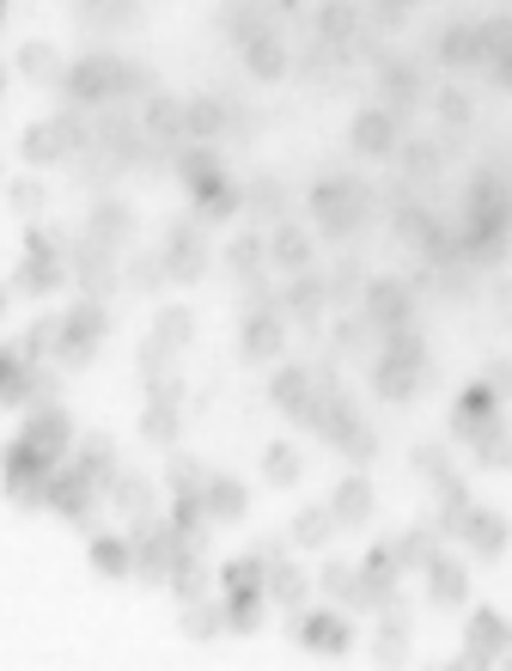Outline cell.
Masks as SVG:
<instances>
[{"mask_svg":"<svg viewBox=\"0 0 512 671\" xmlns=\"http://www.w3.org/2000/svg\"><path fill=\"white\" fill-rule=\"evenodd\" d=\"M62 86L74 105H117L129 93H146V74L141 67H122L117 55H86V62H74L62 74Z\"/></svg>","mask_w":512,"mask_h":671,"instance_id":"cell-1","label":"cell"},{"mask_svg":"<svg viewBox=\"0 0 512 671\" xmlns=\"http://www.w3.org/2000/svg\"><path fill=\"white\" fill-rule=\"evenodd\" d=\"M367 184H355V177H317V190H312V214H317V232H329V238H348V232H360V220H367Z\"/></svg>","mask_w":512,"mask_h":671,"instance_id":"cell-2","label":"cell"},{"mask_svg":"<svg viewBox=\"0 0 512 671\" xmlns=\"http://www.w3.org/2000/svg\"><path fill=\"white\" fill-rule=\"evenodd\" d=\"M105 329H110V317H105V305H98L92 293L67 305V312H62V336H55L62 367H86V360H92V348L105 343Z\"/></svg>","mask_w":512,"mask_h":671,"instance_id":"cell-3","label":"cell"},{"mask_svg":"<svg viewBox=\"0 0 512 671\" xmlns=\"http://www.w3.org/2000/svg\"><path fill=\"white\" fill-rule=\"evenodd\" d=\"M19 153H25L31 165H55V159H67V153H86V129H79L74 110H62V117H50V122H31Z\"/></svg>","mask_w":512,"mask_h":671,"instance_id":"cell-4","label":"cell"},{"mask_svg":"<svg viewBox=\"0 0 512 671\" xmlns=\"http://www.w3.org/2000/svg\"><path fill=\"white\" fill-rule=\"evenodd\" d=\"M360 312H367V324L379 329V336H391V329H403L408 317H415V288L396 275H379L360 288Z\"/></svg>","mask_w":512,"mask_h":671,"instance_id":"cell-5","label":"cell"},{"mask_svg":"<svg viewBox=\"0 0 512 671\" xmlns=\"http://www.w3.org/2000/svg\"><path fill=\"white\" fill-rule=\"evenodd\" d=\"M55 245H62V238L43 232V226L25 238V263H19V275H13L19 293H50V288H62V281H67V257Z\"/></svg>","mask_w":512,"mask_h":671,"instance_id":"cell-6","label":"cell"},{"mask_svg":"<svg viewBox=\"0 0 512 671\" xmlns=\"http://www.w3.org/2000/svg\"><path fill=\"white\" fill-rule=\"evenodd\" d=\"M165 275L171 281H196L201 269H208V238H201V220L196 214H184V220H171V232H165Z\"/></svg>","mask_w":512,"mask_h":671,"instance_id":"cell-7","label":"cell"},{"mask_svg":"<svg viewBox=\"0 0 512 671\" xmlns=\"http://www.w3.org/2000/svg\"><path fill=\"white\" fill-rule=\"evenodd\" d=\"M348 147H355L360 159H396V147H403V122H396L391 105H367L355 117V129H348Z\"/></svg>","mask_w":512,"mask_h":671,"instance_id":"cell-8","label":"cell"},{"mask_svg":"<svg viewBox=\"0 0 512 671\" xmlns=\"http://www.w3.org/2000/svg\"><path fill=\"white\" fill-rule=\"evenodd\" d=\"M25 440L31 452H37V458H50V464H62L67 458V446H74V422H67V409H55V403H37L25 415Z\"/></svg>","mask_w":512,"mask_h":671,"instance_id":"cell-9","label":"cell"},{"mask_svg":"<svg viewBox=\"0 0 512 671\" xmlns=\"http://www.w3.org/2000/svg\"><path fill=\"white\" fill-rule=\"evenodd\" d=\"M464 653L458 665H488V659H506L512 653V623L500 610H470V629H464Z\"/></svg>","mask_w":512,"mask_h":671,"instance_id":"cell-10","label":"cell"},{"mask_svg":"<svg viewBox=\"0 0 512 671\" xmlns=\"http://www.w3.org/2000/svg\"><path fill=\"white\" fill-rule=\"evenodd\" d=\"M244 360H275L287 348V324H281V305H250L244 312Z\"/></svg>","mask_w":512,"mask_h":671,"instance_id":"cell-11","label":"cell"},{"mask_svg":"<svg viewBox=\"0 0 512 671\" xmlns=\"http://www.w3.org/2000/svg\"><path fill=\"white\" fill-rule=\"evenodd\" d=\"M324 379H329V372H317V367H281L275 385H269V397H275V409H287V415H299V422H305V409L317 403Z\"/></svg>","mask_w":512,"mask_h":671,"instance_id":"cell-12","label":"cell"},{"mask_svg":"<svg viewBox=\"0 0 512 671\" xmlns=\"http://www.w3.org/2000/svg\"><path fill=\"white\" fill-rule=\"evenodd\" d=\"M451 538H464L476 555H488V562H494V555L506 550L512 526L500 513H488V507H464V519H458V531H451Z\"/></svg>","mask_w":512,"mask_h":671,"instance_id":"cell-13","label":"cell"},{"mask_svg":"<svg viewBox=\"0 0 512 671\" xmlns=\"http://www.w3.org/2000/svg\"><path fill=\"white\" fill-rule=\"evenodd\" d=\"M324 300H329V281L324 275H312V269H299V275H287V288H281V312H293L305 329L317 324V312H324Z\"/></svg>","mask_w":512,"mask_h":671,"instance_id":"cell-14","label":"cell"},{"mask_svg":"<svg viewBox=\"0 0 512 671\" xmlns=\"http://www.w3.org/2000/svg\"><path fill=\"white\" fill-rule=\"evenodd\" d=\"M299 641L312 647V653H348L355 629H348L341 610H305V617H299Z\"/></svg>","mask_w":512,"mask_h":671,"instance_id":"cell-15","label":"cell"},{"mask_svg":"<svg viewBox=\"0 0 512 671\" xmlns=\"http://www.w3.org/2000/svg\"><path fill=\"white\" fill-rule=\"evenodd\" d=\"M269 263L281 269V275H299V269H312V232L293 220H275V232H269Z\"/></svg>","mask_w":512,"mask_h":671,"instance_id":"cell-16","label":"cell"},{"mask_svg":"<svg viewBox=\"0 0 512 671\" xmlns=\"http://www.w3.org/2000/svg\"><path fill=\"white\" fill-rule=\"evenodd\" d=\"M427 593H434V605H464V593H470V574H464V562L458 555H446V550H434L427 555Z\"/></svg>","mask_w":512,"mask_h":671,"instance_id":"cell-17","label":"cell"},{"mask_svg":"<svg viewBox=\"0 0 512 671\" xmlns=\"http://www.w3.org/2000/svg\"><path fill=\"white\" fill-rule=\"evenodd\" d=\"M421 379H427V367H408V360H396V355L372 360V391L391 397V403H408V397L421 391Z\"/></svg>","mask_w":512,"mask_h":671,"instance_id":"cell-18","label":"cell"},{"mask_svg":"<svg viewBox=\"0 0 512 671\" xmlns=\"http://www.w3.org/2000/svg\"><path fill=\"white\" fill-rule=\"evenodd\" d=\"M269 550V543H263ZM305 593H312V580L299 574L293 562H281V550H269V574H263V598H275V605H305Z\"/></svg>","mask_w":512,"mask_h":671,"instance_id":"cell-19","label":"cell"},{"mask_svg":"<svg viewBox=\"0 0 512 671\" xmlns=\"http://www.w3.org/2000/svg\"><path fill=\"white\" fill-rule=\"evenodd\" d=\"M110 507H117L122 519H134V526H141V519H153V488H146V476H134V470H117L110 476Z\"/></svg>","mask_w":512,"mask_h":671,"instance_id":"cell-20","label":"cell"},{"mask_svg":"<svg viewBox=\"0 0 512 671\" xmlns=\"http://www.w3.org/2000/svg\"><path fill=\"white\" fill-rule=\"evenodd\" d=\"M201 507H208L214 526H232V519H244L250 495H244V483H232V476H208V483H201Z\"/></svg>","mask_w":512,"mask_h":671,"instance_id":"cell-21","label":"cell"},{"mask_svg":"<svg viewBox=\"0 0 512 671\" xmlns=\"http://www.w3.org/2000/svg\"><path fill=\"white\" fill-rule=\"evenodd\" d=\"M329 513H336V526H367L372 519V483L367 476H348V483L329 495Z\"/></svg>","mask_w":512,"mask_h":671,"instance_id":"cell-22","label":"cell"},{"mask_svg":"<svg viewBox=\"0 0 512 671\" xmlns=\"http://www.w3.org/2000/svg\"><path fill=\"white\" fill-rule=\"evenodd\" d=\"M171 172L189 184V196H196V190H208L214 177H226V172H220V153H214L208 141H201V147H184V153L171 159Z\"/></svg>","mask_w":512,"mask_h":671,"instance_id":"cell-23","label":"cell"},{"mask_svg":"<svg viewBox=\"0 0 512 671\" xmlns=\"http://www.w3.org/2000/svg\"><path fill=\"white\" fill-rule=\"evenodd\" d=\"M171 593L184 598V605H196V598H208V567H201L196 543H184V550H177V562H171Z\"/></svg>","mask_w":512,"mask_h":671,"instance_id":"cell-24","label":"cell"},{"mask_svg":"<svg viewBox=\"0 0 512 671\" xmlns=\"http://www.w3.org/2000/svg\"><path fill=\"white\" fill-rule=\"evenodd\" d=\"M494 415H500V397L488 391V385H476V391H464L458 415H451V434H458V440H470L476 428H488Z\"/></svg>","mask_w":512,"mask_h":671,"instance_id":"cell-25","label":"cell"},{"mask_svg":"<svg viewBox=\"0 0 512 671\" xmlns=\"http://www.w3.org/2000/svg\"><path fill=\"white\" fill-rule=\"evenodd\" d=\"M244 208V190L232 184V177H214L208 190H196V220L208 226V220H232V214Z\"/></svg>","mask_w":512,"mask_h":671,"instance_id":"cell-26","label":"cell"},{"mask_svg":"<svg viewBox=\"0 0 512 671\" xmlns=\"http://www.w3.org/2000/svg\"><path fill=\"white\" fill-rule=\"evenodd\" d=\"M244 67H250L257 79H281V74H287V50H281V37L257 31V37L244 43Z\"/></svg>","mask_w":512,"mask_h":671,"instance_id":"cell-27","label":"cell"},{"mask_svg":"<svg viewBox=\"0 0 512 671\" xmlns=\"http://www.w3.org/2000/svg\"><path fill=\"white\" fill-rule=\"evenodd\" d=\"M74 464L110 488V476H117V446H110V434H86V440L74 446Z\"/></svg>","mask_w":512,"mask_h":671,"instance_id":"cell-28","label":"cell"},{"mask_svg":"<svg viewBox=\"0 0 512 671\" xmlns=\"http://www.w3.org/2000/svg\"><path fill=\"white\" fill-rule=\"evenodd\" d=\"M129 232H134V214L122 208V202H98V208H92V238H98V245L122 250V245H129Z\"/></svg>","mask_w":512,"mask_h":671,"instance_id":"cell-29","label":"cell"},{"mask_svg":"<svg viewBox=\"0 0 512 671\" xmlns=\"http://www.w3.org/2000/svg\"><path fill=\"white\" fill-rule=\"evenodd\" d=\"M244 208L257 214V220H281V214H287V184H281V177H250Z\"/></svg>","mask_w":512,"mask_h":671,"instance_id":"cell-30","label":"cell"},{"mask_svg":"<svg viewBox=\"0 0 512 671\" xmlns=\"http://www.w3.org/2000/svg\"><path fill=\"white\" fill-rule=\"evenodd\" d=\"M92 567L110 580H122L134 567V538H110V531H98L92 538Z\"/></svg>","mask_w":512,"mask_h":671,"instance_id":"cell-31","label":"cell"},{"mask_svg":"<svg viewBox=\"0 0 512 671\" xmlns=\"http://www.w3.org/2000/svg\"><path fill=\"white\" fill-rule=\"evenodd\" d=\"M263 263H269V238L263 232H244V238H232V245H226V269H232V275H263Z\"/></svg>","mask_w":512,"mask_h":671,"instance_id":"cell-32","label":"cell"},{"mask_svg":"<svg viewBox=\"0 0 512 671\" xmlns=\"http://www.w3.org/2000/svg\"><path fill=\"white\" fill-rule=\"evenodd\" d=\"M226 122H232L226 98H189V105H184V129H189V134H201V141H214Z\"/></svg>","mask_w":512,"mask_h":671,"instance_id":"cell-33","label":"cell"},{"mask_svg":"<svg viewBox=\"0 0 512 671\" xmlns=\"http://www.w3.org/2000/svg\"><path fill=\"white\" fill-rule=\"evenodd\" d=\"M470 446H476V464H494V470H506V464H512V434H506V422H500V415L488 428H476Z\"/></svg>","mask_w":512,"mask_h":671,"instance_id":"cell-34","label":"cell"},{"mask_svg":"<svg viewBox=\"0 0 512 671\" xmlns=\"http://www.w3.org/2000/svg\"><path fill=\"white\" fill-rule=\"evenodd\" d=\"M141 129L153 134V141H177V134H189L184 129V105H177V98H153V105L141 110Z\"/></svg>","mask_w":512,"mask_h":671,"instance_id":"cell-35","label":"cell"},{"mask_svg":"<svg viewBox=\"0 0 512 671\" xmlns=\"http://www.w3.org/2000/svg\"><path fill=\"white\" fill-rule=\"evenodd\" d=\"M329 538H336V513H329V507H305V513H293V543H299V550H324Z\"/></svg>","mask_w":512,"mask_h":671,"instance_id":"cell-36","label":"cell"},{"mask_svg":"<svg viewBox=\"0 0 512 671\" xmlns=\"http://www.w3.org/2000/svg\"><path fill=\"white\" fill-rule=\"evenodd\" d=\"M141 434L153 440V446H177V397H153V403H146Z\"/></svg>","mask_w":512,"mask_h":671,"instance_id":"cell-37","label":"cell"},{"mask_svg":"<svg viewBox=\"0 0 512 671\" xmlns=\"http://www.w3.org/2000/svg\"><path fill=\"white\" fill-rule=\"evenodd\" d=\"M19 74L25 79H43V86H62V55L50 50V43H25V50H19Z\"/></svg>","mask_w":512,"mask_h":671,"instance_id":"cell-38","label":"cell"},{"mask_svg":"<svg viewBox=\"0 0 512 671\" xmlns=\"http://www.w3.org/2000/svg\"><path fill=\"white\" fill-rule=\"evenodd\" d=\"M439 62H451V67L482 62V31H476V25H451L446 37H439Z\"/></svg>","mask_w":512,"mask_h":671,"instance_id":"cell-39","label":"cell"},{"mask_svg":"<svg viewBox=\"0 0 512 671\" xmlns=\"http://www.w3.org/2000/svg\"><path fill=\"white\" fill-rule=\"evenodd\" d=\"M189 336H196V317H189L184 305H165V312H159V324H153V343L177 355V348H184Z\"/></svg>","mask_w":512,"mask_h":671,"instance_id":"cell-40","label":"cell"},{"mask_svg":"<svg viewBox=\"0 0 512 671\" xmlns=\"http://www.w3.org/2000/svg\"><path fill=\"white\" fill-rule=\"evenodd\" d=\"M317 580H324V593H336L341 598V605H367V598H360V567H348V562H324V574H317Z\"/></svg>","mask_w":512,"mask_h":671,"instance_id":"cell-41","label":"cell"},{"mask_svg":"<svg viewBox=\"0 0 512 671\" xmlns=\"http://www.w3.org/2000/svg\"><path fill=\"white\" fill-rule=\"evenodd\" d=\"M263 476L275 488H293V483H299V452H293L287 440H275V446L263 452Z\"/></svg>","mask_w":512,"mask_h":671,"instance_id":"cell-42","label":"cell"},{"mask_svg":"<svg viewBox=\"0 0 512 671\" xmlns=\"http://www.w3.org/2000/svg\"><path fill=\"white\" fill-rule=\"evenodd\" d=\"M184 629L196 635V641H214V635H226V598H220V605L196 598V605H189V617H184Z\"/></svg>","mask_w":512,"mask_h":671,"instance_id":"cell-43","label":"cell"},{"mask_svg":"<svg viewBox=\"0 0 512 671\" xmlns=\"http://www.w3.org/2000/svg\"><path fill=\"white\" fill-rule=\"evenodd\" d=\"M372 653H379L384 665L408 653V617H403V610H391V617H384V629H379V647H372Z\"/></svg>","mask_w":512,"mask_h":671,"instance_id":"cell-44","label":"cell"},{"mask_svg":"<svg viewBox=\"0 0 512 671\" xmlns=\"http://www.w3.org/2000/svg\"><path fill=\"white\" fill-rule=\"evenodd\" d=\"M372 336H379V329L367 324V312H355V317H341V324H336V348H341V355H360Z\"/></svg>","mask_w":512,"mask_h":671,"instance_id":"cell-45","label":"cell"},{"mask_svg":"<svg viewBox=\"0 0 512 671\" xmlns=\"http://www.w3.org/2000/svg\"><path fill=\"white\" fill-rule=\"evenodd\" d=\"M396 159H403V172H408V177H434L446 153H439V147H427V141H415V147H396Z\"/></svg>","mask_w":512,"mask_h":671,"instance_id":"cell-46","label":"cell"},{"mask_svg":"<svg viewBox=\"0 0 512 671\" xmlns=\"http://www.w3.org/2000/svg\"><path fill=\"white\" fill-rule=\"evenodd\" d=\"M415 93H421V74H415V67H403V62L384 67V98H391V110H403V98H415Z\"/></svg>","mask_w":512,"mask_h":671,"instance_id":"cell-47","label":"cell"},{"mask_svg":"<svg viewBox=\"0 0 512 671\" xmlns=\"http://www.w3.org/2000/svg\"><path fill=\"white\" fill-rule=\"evenodd\" d=\"M391 555H396V567H427V555H434V538H427V531H408V538L391 543Z\"/></svg>","mask_w":512,"mask_h":671,"instance_id":"cell-48","label":"cell"},{"mask_svg":"<svg viewBox=\"0 0 512 671\" xmlns=\"http://www.w3.org/2000/svg\"><path fill=\"white\" fill-rule=\"evenodd\" d=\"M317 31H324V43H348V37H355V13H348L341 0H329L324 19H317Z\"/></svg>","mask_w":512,"mask_h":671,"instance_id":"cell-49","label":"cell"},{"mask_svg":"<svg viewBox=\"0 0 512 671\" xmlns=\"http://www.w3.org/2000/svg\"><path fill=\"white\" fill-rule=\"evenodd\" d=\"M201 483H208V470L196 458H171V495H201Z\"/></svg>","mask_w":512,"mask_h":671,"instance_id":"cell-50","label":"cell"},{"mask_svg":"<svg viewBox=\"0 0 512 671\" xmlns=\"http://www.w3.org/2000/svg\"><path fill=\"white\" fill-rule=\"evenodd\" d=\"M7 202H13L19 214H37L43 208V184L37 177H13V184H7Z\"/></svg>","mask_w":512,"mask_h":671,"instance_id":"cell-51","label":"cell"},{"mask_svg":"<svg viewBox=\"0 0 512 671\" xmlns=\"http://www.w3.org/2000/svg\"><path fill=\"white\" fill-rule=\"evenodd\" d=\"M360 288H367V275H360V263H336V275H329V293H336V300H355Z\"/></svg>","mask_w":512,"mask_h":671,"instance_id":"cell-52","label":"cell"},{"mask_svg":"<svg viewBox=\"0 0 512 671\" xmlns=\"http://www.w3.org/2000/svg\"><path fill=\"white\" fill-rule=\"evenodd\" d=\"M439 117L446 122H470V98L464 93H439Z\"/></svg>","mask_w":512,"mask_h":671,"instance_id":"cell-53","label":"cell"},{"mask_svg":"<svg viewBox=\"0 0 512 671\" xmlns=\"http://www.w3.org/2000/svg\"><path fill=\"white\" fill-rule=\"evenodd\" d=\"M482 385H488V391H494V397H512V360H494Z\"/></svg>","mask_w":512,"mask_h":671,"instance_id":"cell-54","label":"cell"},{"mask_svg":"<svg viewBox=\"0 0 512 671\" xmlns=\"http://www.w3.org/2000/svg\"><path fill=\"white\" fill-rule=\"evenodd\" d=\"M384 7H391V13H396V7H408V0H384Z\"/></svg>","mask_w":512,"mask_h":671,"instance_id":"cell-55","label":"cell"},{"mask_svg":"<svg viewBox=\"0 0 512 671\" xmlns=\"http://www.w3.org/2000/svg\"><path fill=\"white\" fill-rule=\"evenodd\" d=\"M0 312H7V288H0Z\"/></svg>","mask_w":512,"mask_h":671,"instance_id":"cell-56","label":"cell"}]
</instances>
